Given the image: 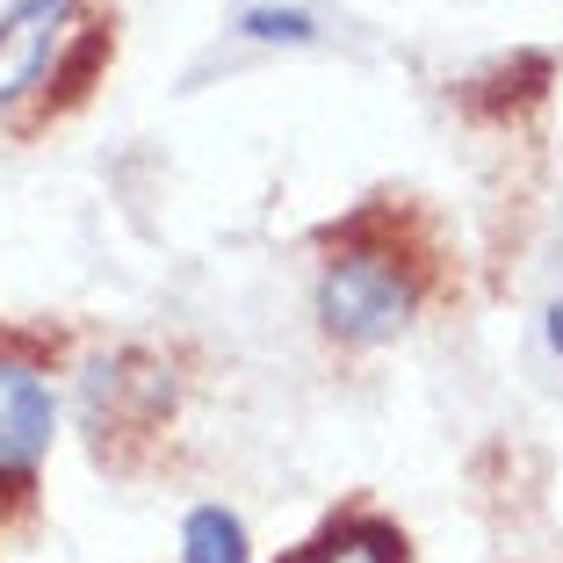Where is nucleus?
Here are the masks:
<instances>
[{
	"label": "nucleus",
	"instance_id": "f03ea898",
	"mask_svg": "<svg viewBox=\"0 0 563 563\" xmlns=\"http://www.w3.org/2000/svg\"><path fill=\"white\" fill-rule=\"evenodd\" d=\"M51 433H58V398H51V383L36 376L30 362L0 354V492L8 498L30 492Z\"/></svg>",
	"mask_w": 563,
	"mask_h": 563
},
{
	"label": "nucleus",
	"instance_id": "f257e3e1",
	"mask_svg": "<svg viewBox=\"0 0 563 563\" xmlns=\"http://www.w3.org/2000/svg\"><path fill=\"white\" fill-rule=\"evenodd\" d=\"M412 303H419V282L405 275L390 253H340V261L318 275V318H325L332 340L347 347H376V340H398L412 325Z\"/></svg>",
	"mask_w": 563,
	"mask_h": 563
},
{
	"label": "nucleus",
	"instance_id": "39448f33",
	"mask_svg": "<svg viewBox=\"0 0 563 563\" xmlns=\"http://www.w3.org/2000/svg\"><path fill=\"white\" fill-rule=\"evenodd\" d=\"M181 563H253L246 520L224 514V506H196L181 520Z\"/></svg>",
	"mask_w": 563,
	"mask_h": 563
},
{
	"label": "nucleus",
	"instance_id": "20e7f679",
	"mask_svg": "<svg viewBox=\"0 0 563 563\" xmlns=\"http://www.w3.org/2000/svg\"><path fill=\"white\" fill-rule=\"evenodd\" d=\"M289 563H405V534L390 520H340L318 542H303Z\"/></svg>",
	"mask_w": 563,
	"mask_h": 563
},
{
	"label": "nucleus",
	"instance_id": "423d86ee",
	"mask_svg": "<svg viewBox=\"0 0 563 563\" xmlns=\"http://www.w3.org/2000/svg\"><path fill=\"white\" fill-rule=\"evenodd\" d=\"M239 30L261 36V44H311L318 22L303 15V8H246V15H239Z\"/></svg>",
	"mask_w": 563,
	"mask_h": 563
},
{
	"label": "nucleus",
	"instance_id": "7ed1b4c3",
	"mask_svg": "<svg viewBox=\"0 0 563 563\" xmlns=\"http://www.w3.org/2000/svg\"><path fill=\"white\" fill-rule=\"evenodd\" d=\"M73 8H80V0H15V8L0 15V109L22 101L51 73V58L66 44Z\"/></svg>",
	"mask_w": 563,
	"mask_h": 563
}]
</instances>
